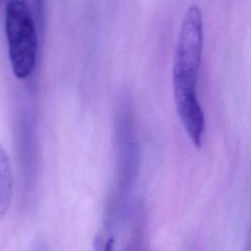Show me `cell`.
Wrapping results in <instances>:
<instances>
[{
  "mask_svg": "<svg viewBox=\"0 0 251 251\" xmlns=\"http://www.w3.org/2000/svg\"><path fill=\"white\" fill-rule=\"evenodd\" d=\"M5 32L13 74L25 79L34 70L38 53L36 24L26 0H6Z\"/></svg>",
  "mask_w": 251,
  "mask_h": 251,
  "instance_id": "cell-1",
  "label": "cell"
},
{
  "mask_svg": "<svg viewBox=\"0 0 251 251\" xmlns=\"http://www.w3.org/2000/svg\"><path fill=\"white\" fill-rule=\"evenodd\" d=\"M203 52V17L190 5L182 18L173 60V82L196 86Z\"/></svg>",
  "mask_w": 251,
  "mask_h": 251,
  "instance_id": "cell-2",
  "label": "cell"
},
{
  "mask_svg": "<svg viewBox=\"0 0 251 251\" xmlns=\"http://www.w3.org/2000/svg\"><path fill=\"white\" fill-rule=\"evenodd\" d=\"M176 112L193 145L201 147L205 131V117L194 85L173 82Z\"/></svg>",
  "mask_w": 251,
  "mask_h": 251,
  "instance_id": "cell-3",
  "label": "cell"
},
{
  "mask_svg": "<svg viewBox=\"0 0 251 251\" xmlns=\"http://www.w3.org/2000/svg\"><path fill=\"white\" fill-rule=\"evenodd\" d=\"M14 194V176L9 156L0 144V221L7 214Z\"/></svg>",
  "mask_w": 251,
  "mask_h": 251,
  "instance_id": "cell-4",
  "label": "cell"
},
{
  "mask_svg": "<svg viewBox=\"0 0 251 251\" xmlns=\"http://www.w3.org/2000/svg\"><path fill=\"white\" fill-rule=\"evenodd\" d=\"M4 2H6V0H0V8H1V6L3 5Z\"/></svg>",
  "mask_w": 251,
  "mask_h": 251,
  "instance_id": "cell-5",
  "label": "cell"
}]
</instances>
